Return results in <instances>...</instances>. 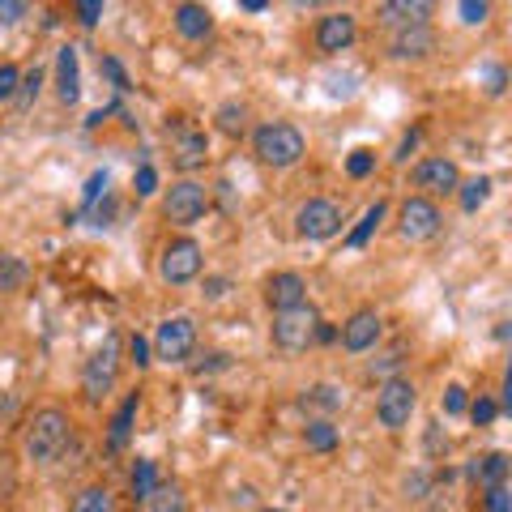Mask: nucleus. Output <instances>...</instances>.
Listing matches in <instances>:
<instances>
[{
	"instance_id": "0eeeda50",
	"label": "nucleus",
	"mask_w": 512,
	"mask_h": 512,
	"mask_svg": "<svg viewBox=\"0 0 512 512\" xmlns=\"http://www.w3.org/2000/svg\"><path fill=\"white\" fill-rule=\"evenodd\" d=\"M201 269H205V252H201V244H197L192 235L171 239V244L163 248V256H158V278H163L167 286H188V282H197Z\"/></svg>"
},
{
	"instance_id": "3c124183",
	"label": "nucleus",
	"mask_w": 512,
	"mask_h": 512,
	"mask_svg": "<svg viewBox=\"0 0 512 512\" xmlns=\"http://www.w3.org/2000/svg\"><path fill=\"white\" fill-rule=\"evenodd\" d=\"M261 512H286V508H261Z\"/></svg>"
},
{
	"instance_id": "c9c22d12",
	"label": "nucleus",
	"mask_w": 512,
	"mask_h": 512,
	"mask_svg": "<svg viewBox=\"0 0 512 512\" xmlns=\"http://www.w3.org/2000/svg\"><path fill=\"white\" fill-rule=\"evenodd\" d=\"M22 86V69L18 64H0V103H13Z\"/></svg>"
},
{
	"instance_id": "a18cd8bd",
	"label": "nucleus",
	"mask_w": 512,
	"mask_h": 512,
	"mask_svg": "<svg viewBox=\"0 0 512 512\" xmlns=\"http://www.w3.org/2000/svg\"><path fill=\"white\" fill-rule=\"evenodd\" d=\"M18 18H26L22 0H0V22H18Z\"/></svg>"
},
{
	"instance_id": "f8f14e48",
	"label": "nucleus",
	"mask_w": 512,
	"mask_h": 512,
	"mask_svg": "<svg viewBox=\"0 0 512 512\" xmlns=\"http://www.w3.org/2000/svg\"><path fill=\"white\" fill-rule=\"evenodd\" d=\"M205 163H210V137L201 128L180 124L171 137V167L184 171V180H192V171H201Z\"/></svg>"
},
{
	"instance_id": "c756f323",
	"label": "nucleus",
	"mask_w": 512,
	"mask_h": 512,
	"mask_svg": "<svg viewBox=\"0 0 512 512\" xmlns=\"http://www.w3.org/2000/svg\"><path fill=\"white\" fill-rule=\"evenodd\" d=\"M128 487H133L137 500H146V495L158 487V466L150 457H137V466H133V478H128Z\"/></svg>"
},
{
	"instance_id": "423d86ee",
	"label": "nucleus",
	"mask_w": 512,
	"mask_h": 512,
	"mask_svg": "<svg viewBox=\"0 0 512 512\" xmlns=\"http://www.w3.org/2000/svg\"><path fill=\"white\" fill-rule=\"evenodd\" d=\"M210 214V188L201 180H175L167 192H163V218L171 227H192Z\"/></svg>"
},
{
	"instance_id": "49530a36",
	"label": "nucleus",
	"mask_w": 512,
	"mask_h": 512,
	"mask_svg": "<svg viewBox=\"0 0 512 512\" xmlns=\"http://www.w3.org/2000/svg\"><path fill=\"white\" fill-rule=\"evenodd\" d=\"M231 278H205V299H227Z\"/></svg>"
},
{
	"instance_id": "f03ea898",
	"label": "nucleus",
	"mask_w": 512,
	"mask_h": 512,
	"mask_svg": "<svg viewBox=\"0 0 512 512\" xmlns=\"http://www.w3.org/2000/svg\"><path fill=\"white\" fill-rule=\"evenodd\" d=\"M252 154H256V163H265L274 171H291L295 163H303V154H308V137H303L295 124L274 120L252 133Z\"/></svg>"
},
{
	"instance_id": "09e8293b",
	"label": "nucleus",
	"mask_w": 512,
	"mask_h": 512,
	"mask_svg": "<svg viewBox=\"0 0 512 512\" xmlns=\"http://www.w3.org/2000/svg\"><path fill=\"white\" fill-rule=\"evenodd\" d=\"M312 342H338V329H333L329 320H320V325H316V338H312Z\"/></svg>"
},
{
	"instance_id": "6e6552de",
	"label": "nucleus",
	"mask_w": 512,
	"mask_h": 512,
	"mask_svg": "<svg viewBox=\"0 0 512 512\" xmlns=\"http://www.w3.org/2000/svg\"><path fill=\"white\" fill-rule=\"evenodd\" d=\"M342 205L338 201H329V197H312V201H303L299 210H295V231L299 239H312V244H325V239H333L342 231Z\"/></svg>"
},
{
	"instance_id": "cd10ccee",
	"label": "nucleus",
	"mask_w": 512,
	"mask_h": 512,
	"mask_svg": "<svg viewBox=\"0 0 512 512\" xmlns=\"http://www.w3.org/2000/svg\"><path fill=\"white\" fill-rule=\"evenodd\" d=\"M214 120H218V133H227V137H244L248 133V107L244 103H222L214 111Z\"/></svg>"
},
{
	"instance_id": "4c0bfd02",
	"label": "nucleus",
	"mask_w": 512,
	"mask_h": 512,
	"mask_svg": "<svg viewBox=\"0 0 512 512\" xmlns=\"http://www.w3.org/2000/svg\"><path fill=\"white\" fill-rule=\"evenodd\" d=\"M128 363H133L137 372H146V367L154 363V359H150V342L141 338V333H133V338H128Z\"/></svg>"
},
{
	"instance_id": "a878e982",
	"label": "nucleus",
	"mask_w": 512,
	"mask_h": 512,
	"mask_svg": "<svg viewBox=\"0 0 512 512\" xmlns=\"http://www.w3.org/2000/svg\"><path fill=\"white\" fill-rule=\"evenodd\" d=\"M69 512H120V508H116V495H111L107 487H82L73 495Z\"/></svg>"
},
{
	"instance_id": "f3484780",
	"label": "nucleus",
	"mask_w": 512,
	"mask_h": 512,
	"mask_svg": "<svg viewBox=\"0 0 512 512\" xmlns=\"http://www.w3.org/2000/svg\"><path fill=\"white\" fill-rule=\"evenodd\" d=\"M431 52H436V30L431 26L393 30V39H389V56L393 60H427Z\"/></svg>"
},
{
	"instance_id": "9b49d317",
	"label": "nucleus",
	"mask_w": 512,
	"mask_h": 512,
	"mask_svg": "<svg viewBox=\"0 0 512 512\" xmlns=\"http://www.w3.org/2000/svg\"><path fill=\"white\" fill-rule=\"evenodd\" d=\"M461 184V171L453 158H423L419 167H414V197H427V201H436V197H453Z\"/></svg>"
},
{
	"instance_id": "ddd939ff",
	"label": "nucleus",
	"mask_w": 512,
	"mask_h": 512,
	"mask_svg": "<svg viewBox=\"0 0 512 512\" xmlns=\"http://www.w3.org/2000/svg\"><path fill=\"white\" fill-rule=\"evenodd\" d=\"M359 39V22H355V13H325V18L316 22V52H325V56H342L350 52Z\"/></svg>"
},
{
	"instance_id": "39448f33",
	"label": "nucleus",
	"mask_w": 512,
	"mask_h": 512,
	"mask_svg": "<svg viewBox=\"0 0 512 512\" xmlns=\"http://www.w3.org/2000/svg\"><path fill=\"white\" fill-rule=\"evenodd\" d=\"M316 325H320V312L312 308V303H299V308H291V312H274L269 338H274V346L286 350V355H299V350L312 346Z\"/></svg>"
},
{
	"instance_id": "7c9ffc66",
	"label": "nucleus",
	"mask_w": 512,
	"mask_h": 512,
	"mask_svg": "<svg viewBox=\"0 0 512 512\" xmlns=\"http://www.w3.org/2000/svg\"><path fill=\"white\" fill-rule=\"evenodd\" d=\"M39 90H43V69L35 64L30 73H22V86H18V99H13V103H18L22 111H30V107H35V99H39Z\"/></svg>"
},
{
	"instance_id": "a211bd4d",
	"label": "nucleus",
	"mask_w": 512,
	"mask_h": 512,
	"mask_svg": "<svg viewBox=\"0 0 512 512\" xmlns=\"http://www.w3.org/2000/svg\"><path fill=\"white\" fill-rule=\"evenodd\" d=\"M56 99L64 107H73L82 99V64H77V47H69V43L56 52Z\"/></svg>"
},
{
	"instance_id": "6ab92c4d",
	"label": "nucleus",
	"mask_w": 512,
	"mask_h": 512,
	"mask_svg": "<svg viewBox=\"0 0 512 512\" xmlns=\"http://www.w3.org/2000/svg\"><path fill=\"white\" fill-rule=\"evenodd\" d=\"M171 22H175V30H180V39L201 43L214 30V13L205 9V5H175L171 9Z\"/></svg>"
},
{
	"instance_id": "aec40b11",
	"label": "nucleus",
	"mask_w": 512,
	"mask_h": 512,
	"mask_svg": "<svg viewBox=\"0 0 512 512\" xmlns=\"http://www.w3.org/2000/svg\"><path fill=\"white\" fill-rule=\"evenodd\" d=\"M508 470H512L508 453H487V457H474L466 474H470L483 491H491V487H508Z\"/></svg>"
},
{
	"instance_id": "4468645a",
	"label": "nucleus",
	"mask_w": 512,
	"mask_h": 512,
	"mask_svg": "<svg viewBox=\"0 0 512 512\" xmlns=\"http://www.w3.org/2000/svg\"><path fill=\"white\" fill-rule=\"evenodd\" d=\"M380 312L376 308H359V312H350L346 316V325L338 329V342L346 355H367V350H376L380 342Z\"/></svg>"
},
{
	"instance_id": "37998d69",
	"label": "nucleus",
	"mask_w": 512,
	"mask_h": 512,
	"mask_svg": "<svg viewBox=\"0 0 512 512\" xmlns=\"http://www.w3.org/2000/svg\"><path fill=\"white\" fill-rule=\"evenodd\" d=\"M504 90H508V69L504 64H487V94L491 99H500Z\"/></svg>"
},
{
	"instance_id": "58836bf2",
	"label": "nucleus",
	"mask_w": 512,
	"mask_h": 512,
	"mask_svg": "<svg viewBox=\"0 0 512 512\" xmlns=\"http://www.w3.org/2000/svg\"><path fill=\"white\" fill-rule=\"evenodd\" d=\"M133 188H137V197H154L158 192V171L150 163H141L137 175H133Z\"/></svg>"
},
{
	"instance_id": "9d476101",
	"label": "nucleus",
	"mask_w": 512,
	"mask_h": 512,
	"mask_svg": "<svg viewBox=\"0 0 512 512\" xmlns=\"http://www.w3.org/2000/svg\"><path fill=\"white\" fill-rule=\"evenodd\" d=\"M444 227V214L436 201L427 197H406L402 201V214H397V231H402V239H410V244H427V239H436Z\"/></svg>"
},
{
	"instance_id": "dca6fc26",
	"label": "nucleus",
	"mask_w": 512,
	"mask_h": 512,
	"mask_svg": "<svg viewBox=\"0 0 512 512\" xmlns=\"http://www.w3.org/2000/svg\"><path fill=\"white\" fill-rule=\"evenodd\" d=\"M380 26L389 30H410V26H431V5L427 0H384L376 9Z\"/></svg>"
},
{
	"instance_id": "79ce46f5",
	"label": "nucleus",
	"mask_w": 512,
	"mask_h": 512,
	"mask_svg": "<svg viewBox=\"0 0 512 512\" xmlns=\"http://www.w3.org/2000/svg\"><path fill=\"white\" fill-rule=\"evenodd\" d=\"M107 184H111V175H107V171H94V175H90V180H86V192H82V205H86V210H90L94 201H99V192H107Z\"/></svg>"
},
{
	"instance_id": "f704fd0d",
	"label": "nucleus",
	"mask_w": 512,
	"mask_h": 512,
	"mask_svg": "<svg viewBox=\"0 0 512 512\" xmlns=\"http://www.w3.org/2000/svg\"><path fill=\"white\" fill-rule=\"evenodd\" d=\"M372 171H376V154L372 150H355L346 158V175H350V180H367Z\"/></svg>"
},
{
	"instance_id": "c03bdc74",
	"label": "nucleus",
	"mask_w": 512,
	"mask_h": 512,
	"mask_svg": "<svg viewBox=\"0 0 512 512\" xmlns=\"http://www.w3.org/2000/svg\"><path fill=\"white\" fill-rule=\"evenodd\" d=\"M414 150H419V128H410V133L402 137V146H397L393 158H397V163H410V154H414Z\"/></svg>"
},
{
	"instance_id": "72a5a7b5",
	"label": "nucleus",
	"mask_w": 512,
	"mask_h": 512,
	"mask_svg": "<svg viewBox=\"0 0 512 512\" xmlns=\"http://www.w3.org/2000/svg\"><path fill=\"white\" fill-rule=\"evenodd\" d=\"M466 410H470L466 384H448V389H444V414H448V419H461Z\"/></svg>"
},
{
	"instance_id": "20e7f679",
	"label": "nucleus",
	"mask_w": 512,
	"mask_h": 512,
	"mask_svg": "<svg viewBox=\"0 0 512 512\" xmlns=\"http://www.w3.org/2000/svg\"><path fill=\"white\" fill-rule=\"evenodd\" d=\"M120 363H124V355H120V333L111 329L107 338H103V346L86 359V372H82V393H86V402H90V406H99L103 397L116 389Z\"/></svg>"
},
{
	"instance_id": "ea45409f",
	"label": "nucleus",
	"mask_w": 512,
	"mask_h": 512,
	"mask_svg": "<svg viewBox=\"0 0 512 512\" xmlns=\"http://www.w3.org/2000/svg\"><path fill=\"white\" fill-rule=\"evenodd\" d=\"M73 13H77V22L82 26H99L103 22V0H77Z\"/></svg>"
},
{
	"instance_id": "7ed1b4c3",
	"label": "nucleus",
	"mask_w": 512,
	"mask_h": 512,
	"mask_svg": "<svg viewBox=\"0 0 512 512\" xmlns=\"http://www.w3.org/2000/svg\"><path fill=\"white\" fill-rule=\"evenodd\" d=\"M414 410H419V389H414V380H406V376L380 380V389H376V423L384 431L410 427Z\"/></svg>"
},
{
	"instance_id": "5701e85b",
	"label": "nucleus",
	"mask_w": 512,
	"mask_h": 512,
	"mask_svg": "<svg viewBox=\"0 0 512 512\" xmlns=\"http://www.w3.org/2000/svg\"><path fill=\"white\" fill-rule=\"evenodd\" d=\"M491 175H474V180H466V184H457V205L466 214H478L483 210V205L491 201Z\"/></svg>"
},
{
	"instance_id": "bb28decb",
	"label": "nucleus",
	"mask_w": 512,
	"mask_h": 512,
	"mask_svg": "<svg viewBox=\"0 0 512 512\" xmlns=\"http://www.w3.org/2000/svg\"><path fill=\"white\" fill-rule=\"evenodd\" d=\"M141 504H146V512H184V491L175 483H158Z\"/></svg>"
},
{
	"instance_id": "c85d7f7f",
	"label": "nucleus",
	"mask_w": 512,
	"mask_h": 512,
	"mask_svg": "<svg viewBox=\"0 0 512 512\" xmlns=\"http://www.w3.org/2000/svg\"><path fill=\"white\" fill-rule=\"evenodd\" d=\"M303 440H308L312 453H333V448H338V427H333L329 419H312L308 427H303Z\"/></svg>"
},
{
	"instance_id": "e433bc0d",
	"label": "nucleus",
	"mask_w": 512,
	"mask_h": 512,
	"mask_svg": "<svg viewBox=\"0 0 512 512\" xmlns=\"http://www.w3.org/2000/svg\"><path fill=\"white\" fill-rule=\"evenodd\" d=\"M457 13H461V22H466V26H483L491 18V5H487V0H461Z\"/></svg>"
},
{
	"instance_id": "412c9836",
	"label": "nucleus",
	"mask_w": 512,
	"mask_h": 512,
	"mask_svg": "<svg viewBox=\"0 0 512 512\" xmlns=\"http://www.w3.org/2000/svg\"><path fill=\"white\" fill-rule=\"evenodd\" d=\"M137 406H141V397H137V393H128V397H124V406L111 414V423H107V448H111V453H120V448L128 444V436H133Z\"/></svg>"
},
{
	"instance_id": "4be33fe9",
	"label": "nucleus",
	"mask_w": 512,
	"mask_h": 512,
	"mask_svg": "<svg viewBox=\"0 0 512 512\" xmlns=\"http://www.w3.org/2000/svg\"><path fill=\"white\" fill-rule=\"evenodd\" d=\"M384 214H389V205H384V201L367 205L363 218H359V227L346 235V248H350V252H363V248H367V239H372V235H376V227L384 222Z\"/></svg>"
},
{
	"instance_id": "473e14b6",
	"label": "nucleus",
	"mask_w": 512,
	"mask_h": 512,
	"mask_svg": "<svg viewBox=\"0 0 512 512\" xmlns=\"http://www.w3.org/2000/svg\"><path fill=\"white\" fill-rule=\"evenodd\" d=\"M431 483H436V478H431V470H414V474H406V483H402V495L406 500H427V491H431Z\"/></svg>"
},
{
	"instance_id": "2f4dec72",
	"label": "nucleus",
	"mask_w": 512,
	"mask_h": 512,
	"mask_svg": "<svg viewBox=\"0 0 512 512\" xmlns=\"http://www.w3.org/2000/svg\"><path fill=\"white\" fill-rule=\"evenodd\" d=\"M466 414H470V419H474L478 427H491L495 419H500V402H495V397H487V393H478Z\"/></svg>"
},
{
	"instance_id": "8fccbe9b",
	"label": "nucleus",
	"mask_w": 512,
	"mask_h": 512,
	"mask_svg": "<svg viewBox=\"0 0 512 512\" xmlns=\"http://www.w3.org/2000/svg\"><path fill=\"white\" fill-rule=\"evenodd\" d=\"M239 9H244V13H265L269 0H239Z\"/></svg>"
},
{
	"instance_id": "f257e3e1",
	"label": "nucleus",
	"mask_w": 512,
	"mask_h": 512,
	"mask_svg": "<svg viewBox=\"0 0 512 512\" xmlns=\"http://www.w3.org/2000/svg\"><path fill=\"white\" fill-rule=\"evenodd\" d=\"M73 440V423L69 414H64L60 406H43L26 419V431H22V448L26 457L35 461V466H52V461L69 448Z\"/></svg>"
},
{
	"instance_id": "a19ab883",
	"label": "nucleus",
	"mask_w": 512,
	"mask_h": 512,
	"mask_svg": "<svg viewBox=\"0 0 512 512\" xmlns=\"http://www.w3.org/2000/svg\"><path fill=\"white\" fill-rule=\"evenodd\" d=\"M483 512H512V491L508 487H491L483 495Z\"/></svg>"
},
{
	"instance_id": "b1692460",
	"label": "nucleus",
	"mask_w": 512,
	"mask_h": 512,
	"mask_svg": "<svg viewBox=\"0 0 512 512\" xmlns=\"http://www.w3.org/2000/svg\"><path fill=\"white\" fill-rule=\"evenodd\" d=\"M299 402H303V410H325V414H333V410L346 406V389H338V384H312V389L303 393Z\"/></svg>"
},
{
	"instance_id": "2eb2a0df",
	"label": "nucleus",
	"mask_w": 512,
	"mask_h": 512,
	"mask_svg": "<svg viewBox=\"0 0 512 512\" xmlns=\"http://www.w3.org/2000/svg\"><path fill=\"white\" fill-rule=\"evenodd\" d=\"M265 303L269 312H291L299 303H308V278L295 274V269H282V274L265 282Z\"/></svg>"
},
{
	"instance_id": "1a4fd4ad",
	"label": "nucleus",
	"mask_w": 512,
	"mask_h": 512,
	"mask_svg": "<svg viewBox=\"0 0 512 512\" xmlns=\"http://www.w3.org/2000/svg\"><path fill=\"white\" fill-rule=\"evenodd\" d=\"M197 350V320L192 316H167L154 333V355L163 363H188V355Z\"/></svg>"
},
{
	"instance_id": "de8ad7c7",
	"label": "nucleus",
	"mask_w": 512,
	"mask_h": 512,
	"mask_svg": "<svg viewBox=\"0 0 512 512\" xmlns=\"http://www.w3.org/2000/svg\"><path fill=\"white\" fill-rule=\"evenodd\" d=\"M103 69L111 73V82H116V90H128V73H124V69H120V64H116V60H111V56L103 60Z\"/></svg>"
},
{
	"instance_id": "393cba45",
	"label": "nucleus",
	"mask_w": 512,
	"mask_h": 512,
	"mask_svg": "<svg viewBox=\"0 0 512 512\" xmlns=\"http://www.w3.org/2000/svg\"><path fill=\"white\" fill-rule=\"evenodd\" d=\"M26 282H30V265L18 252H0V291L13 295V291H22Z\"/></svg>"
}]
</instances>
